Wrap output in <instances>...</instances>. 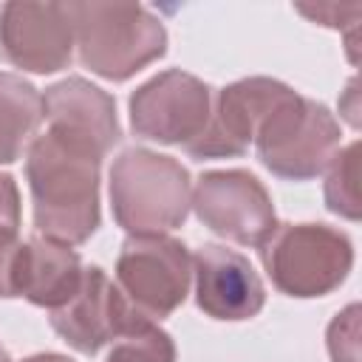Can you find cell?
I'll return each mask as SVG.
<instances>
[{
  "label": "cell",
  "mask_w": 362,
  "mask_h": 362,
  "mask_svg": "<svg viewBox=\"0 0 362 362\" xmlns=\"http://www.w3.org/2000/svg\"><path fill=\"white\" fill-rule=\"evenodd\" d=\"M339 122L334 113L317 102L291 90L272 113L260 122L255 133V147L260 164L286 181H308L328 170L339 150Z\"/></svg>",
  "instance_id": "obj_5"
},
{
  "label": "cell",
  "mask_w": 362,
  "mask_h": 362,
  "mask_svg": "<svg viewBox=\"0 0 362 362\" xmlns=\"http://www.w3.org/2000/svg\"><path fill=\"white\" fill-rule=\"evenodd\" d=\"M297 11L305 14L308 20L320 23V25H328V28H345V25H351V23H345V17H348V20H359L362 6H359V3H351V6H337V3L305 6V3H297ZM351 28H356V25H351Z\"/></svg>",
  "instance_id": "obj_20"
},
{
  "label": "cell",
  "mask_w": 362,
  "mask_h": 362,
  "mask_svg": "<svg viewBox=\"0 0 362 362\" xmlns=\"http://www.w3.org/2000/svg\"><path fill=\"white\" fill-rule=\"evenodd\" d=\"M192 209L215 235L240 246H260L277 226L274 204L249 170H206L192 187Z\"/></svg>",
  "instance_id": "obj_8"
},
{
  "label": "cell",
  "mask_w": 362,
  "mask_h": 362,
  "mask_svg": "<svg viewBox=\"0 0 362 362\" xmlns=\"http://www.w3.org/2000/svg\"><path fill=\"white\" fill-rule=\"evenodd\" d=\"M42 93L23 76L0 71V164H14L37 136Z\"/></svg>",
  "instance_id": "obj_15"
},
{
  "label": "cell",
  "mask_w": 362,
  "mask_h": 362,
  "mask_svg": "<svg viewBox=\"0 0 362 362\" xmlns=\"http://www.w3.org/2000/svg\"><path fill=\"white\" fill-rule=\"evenodd\" d=\"M110 212L130 235H164L192 206V181L181 161L147 147L124 150L110 167Z\"/></svg>",
  "instance_id": "obj_3"
},
{
  "label": "cell",
  "mask_w": 362,
  "mask_h": 362,
  "mask_svg": "<svg viewBox=\"0 0 362 362\" xmlns=\"http://www.w3.org/2000/svg\"><path fill=\"white\" fill-rule=\"evenodd\" d=\"M339 113H345L348 124L351 127H359V107H356V79L348 82V90H345V99L339 102Z\"/></svg>",
  "instance_id": "obj_21"
},
{
  "label": "cell",
  "mask_w": 362,
  "mask_h": 362,
  "mask_svg": "<svg viewBox=\"0 0 362 362\" xmlns=\"http://www.w3.org/2000/svg\"><path fill=\"white\" fill-rule=\"evenodd\" d=\"M105 362H175V342L156 320L141 317L113 339Z\"/></svg>",
  "instance_id": "obj_16"
},
{
  "label": "cell",
  "mask_w": 362,
  "mask_h": 362,
  "mask_svg": "<svg viewBox=\"0 0 362 362\" xmlns=\"http://www.w3.org/2000/svg\"><path fill=\"white\" fill-rule=\"evenodd\" d=\"M20 246V189L8 173H0V297H14L11 269Z\"/></svg>",
  "instance_id": "obj_18"
},
{
  "label": "cell",
  "mask_w": 362,
  "mask_h": 362,
  "mask_svg": "<svg viewBox=\"0 0 362 362\" xmlns=\"http://www.w3.org/2000/svg\"><path fill=\"white\" fill-rule=\"evenodd\" d=\"M257 252L274 288L300 300L331 294L354 266L351 238L328 223H277Z\"/></svg>",
  "instance_id": "obj_4"
},
{
  "label": "cell",
  "mask_w": 362,
  "mask_h": 362,
  "mask_svg": "<svg viewBox=\"0 0 362 362\" xmlns=\"http://www.w3.org/2000/svg\"><path fill=\"white\" fill-rule=\"evenodd\" d=\"M359 305L351 303L328 325V354L331 362H359Z\"/></svg>",
  "instance_id": "obj_19"
},
{
  "label": "cell",
  "mask_w": 362,
  "mask_h": 362,
  "mask_svg": "<svg viewBox=\"0 0 362 362\" xmlns=\"http://www.w3.org/2000/svg\"><path fill=\"white\" fill-rule=\"evenodd\" d=\"M0 362H11V356H8V351L3 348V342H0Z\"/></svg>",
  "instance_id": "obj_23"
},
{
  "label": "cell",
  "mask_w": 362,
  "mask_h": 362,
  "mask_svg": "<svg viewBox=\"0 0 362 362\" xmlns=\"http://www.w3.org/2000/svg\"><path fill=\"white\" fill-rule=\"evenodd\" d=\"M105 153L88 139L45 127L25 150V178L34 204V226L42 238L79 246L102 221L99 167Z\"/></svg>",
  "instance_id": "obj_1"
},
{
  "label": "cell",
  "mask_w": 362,
  "mask_h": 362,
  "mask_svg": "<svg viewBox=\"0 0 362 362\" xmlns=\"http://www.w3.org/2000/svg\"><path fill=\"white\" fill-rule=\"evenodd\" d=\"M195 303L212 320L240 322L255 317L266 303V288L255 266L235 249L204 243L192 257Z\"/></svg>",
  "instance_id": "obj_12"
},
{
  "label": "cell",
  "mask_w": 362,
  "mask_h": 362,
  "mask_svg": "<svg viewBox=\"0 0 362 362\" xmlns=\"http://www.w3.org/2000/svg\"><path fill=\"white\" fill-rule=\"evenodd\" d=\"M42 119L48 122V127H59L88 139L105 156L122 141L113 96L82 76H68L45 88Z\"/></svg>",
  "instance_id": "obj_14"
},
{
  "label": "cell",
  "mask_w": 362,
  "mask_h": 362,
  "mask_svg": "<svg viewBox=\"0 0 362 362\" xmlns=\"http://www.w3.org/2000/svg\"><path fill=\"white\" fill-rule=\"evenodd\" d=\"M294 88L269 76L238 79L218 90L204 133L184 147L192 158H235L249 150L260 122Z\"/></svg>",
  "instance_id": "obj_9"
},
{
  "label": "cell",
  "mask_w": 362,
  "mask_h": 362,
  "mask_svg": "<svg viewBox=\"0 0 362 362\" xmlns=\"http://www.w3.org/2000/svg\"><path fill=\"white\" fill-rule=\"evenodd\" d=\"M23 362H74V359L62 354H34V356H25Z\"/></svg>",
  "instance_id": "obj_22"
},
{
  "label": "cell",
  "mask_w": 362,
  "mask_h": 362,
  "mask_svg": "<svg viewBox=\"0 0 362 362\" xmlns=\"http://www.w3.org/2000/svg\"><path fill=\"white\" fill-rule=\"evenodd\" d=\"M116 283L136 311L164 320L189 294L192 255L170 235H127L116 257Z\"/></svg>",
  "instance_id": "obj_6"
},
{
  "label": "cell",
  "mask_w": 362,
  "mask_h": 362,
  "mask_svg": "<svg viewBox=\"0 0 362 362\" xmlns=\"http://www.w3.org/2000/svg\"><path fill=\"white\" fill-rule=\"evenodd\" d=\"M82 272L85 266L76 249L48 240L42 235L28 238L17 246L14 255V269H11L14 297H25L40 308L54 311L76 294L82 283Z\"/></svg>",
  "instance_id": "obj_13"
},
{
  "label": "cell",
  "mask_w": 362,
  "mask_h": 362,
  "mask_svg": "<svg viewBox=\"0 0 362 362\" xmlns=\"http://www.w3.org/2000/svg\"><path fill=\"white\" fill-rule=\"evenodd\" d=\"M136 311L102 266H85L76 294L51 311V328L79 354L93 356L102 345L119 339L136 320Z\"/></svg>",
  "instance_id": "obj_11"
},
{
  "label": "cell",
  "mask_w": 362,
  "mask_h": 362,
  "mask_svg": "<svg viewBox=\"0 0 362 362\" xmlns=\"http://www.w3.org/2000/svg\"><path fill=\"white\" fill-rule=\"evenodd\" d=\"M79 62L107 79L124 82L167 54L161 20L139 3H65Z\"/></svg>",
  "instance_id": "obj_2"
},
{
  "label": "cell",
  "mask_w": 362,
  "mask_h": 362,
  "mask_svg": "<svg viewBox=\"0 0 362 362\" xmlns=\"http://www.w3.org/2000/svg\"><path fill=\"white\" fill-rule=\"evenodd\" d=\"M325 206L348 221H359V141L337 150L325 175Z\"/></svg>",
  "instance_id": "obj_17"
},
{
  "label": "cell",
  "mask_w": 362,
  "mask_h": 362,
  "mask_svg": "<svg viewBox=\"0 0 362 362\" xmlns=\"http://www.w3.org/2000/svg\"><path fill=\"white\" fill-rule=\"evenodd\" d=\"M74 25L65 3H6L0 8V59L31 74L71 65Z\"/></svg>",
  "instance_id": "obj_10"
},
{
  "label": "cell",
  "mask_w": 362,
  "mask_h": 362,
  "mask_svg": "<svg viewBox=\"0 0 362 362\" xmlns=\"http://www.w3.org/2000/svg\"><path fill=\"white\" fill-rule=\"evenodd\" d=\"M130 127L139 139L189 147L212 113V88L198 76L170 68L130 93Z\"/></svg>",
  "instance_id": "obj_7"
}]
</instances>
